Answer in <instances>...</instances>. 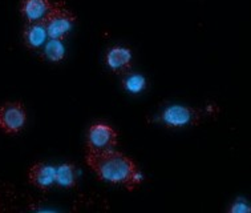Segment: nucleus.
<instances>
[{"mask_svg":"<svg viewBox=\"0 0 251 213\" xmlns=\"http://www.w3.org/2000/svg\"><path fill=\"white\" fill-rule=\"evenodd\" d=\"M250 205L247 204L246 200L239 199L237 201H234L233 205L230 207L228 212L230 213H249L250 212Z\"/></svg>","mask_w":251,"mask_h":213,"instance_id":"ddd939ff","label":"nucleus"},{"mask_svg":"<svg viewBox=\"0 0 251 213\" xmlns=\"http://www.w3.org/2000/svg\"><path fill=\"white\" fill-rule=\"evenodd\" d=\"M56 168L50 164L36 163L28 171V182L41 190H48L56 184Z\"/></svg>","mask_w":251,"mask_h":213,"instance_id":"423d86ee","label":"nucleus"},{"mask_svg":"<svg viewBox=\"0 0 251 213\" xmlns=\"http://www.w3.org/2000/svg\"><path fill=\"white\" fill-rule=\"evenodd\" d=\"M132 51L126 47L114 46L106 52V65L116 73L128 72L132 67Z\"/></svg>","mask_w":251,"mask_h":213,"instance_id":"6e6552de","label":"nucleus"},{"mask_svg":"<svg viewBox=\"0 0 251 213\" xmlns=\"http://www.w3.org/2000/svg\"><path fill=\"white\" fill-rule=\"evenodd\" d=\"M47 33L46 26L43 22H32V23H25L23 30L24 44L29 50H39L46 44Z\"/></svg>","mask_w":251,"mask_h":213,"instance_id":"1a4fd4ad","label":"nucleus"},{"mask_svg":"<svg viewBox=\"0 0 251 213\" xmlns=\"http://www.w3.org/2000/svg\"><path fill=\"white\" fill-rule=\"evenodd\" d=\"M123 86L126 91L136 95L145 90L146 79L140 73H129L124 77Z\"/></svg>","mask_w":251,"mask_h":213,"instance_id":"f8f14e48","label":"nucleus"},{"mask_svg":"<svg viewBox=\"0 0 251 213\" xmlns=\"http://www.w3.org/2000/svg\"><path fill=\"white\" fill-rule=\"evenodd\" d=\"M65 58V46L61 39L50 37L46 44L41 47V59L48 61H61Z\"/></svg>","mask_w":251,"mask_h":213,"instance_id":"9b49d317","label":"nucleus"},{"mask_svg":"<svg viewBox=\"0 0 251 213\" xmlns=\"http://www.w3.org/2000/svg\"><path fill=\"white\" fill-rule=\"evenodd\" d=\"M85 161L101 182L124 185L130 192L142 183V175L138 172L136 163L119 151L112 150L101 153L87 152Z\"/></svg>","mask_w":251,"mask_h":213,"instance_id":"f257e3e1","label":"nucleus"},{"mask_svg":"<svg viewBox=\"0 0 251 213\" xmlns=\"http://www.w3.org/2000/svg\"><path fill=\"white\" fill-rule=\"evenodd\" d=\"M53 7L50 0H22L20 12L25 23L43 22Z\"/></svg>","mask_w":251,"mask_h":213,"instance_id":"0eeeda50","label":"nucleus"},{"mask_svg":"<svg viewBox=\"0 0 251 213\" xmlns=\"http://www.w3.org/2000/svg\"><path fill=\"white\" fill-rule=\"evenodd\" d=\"M27 122V111L20 101H8L0 107V129L8 135H16Z\"/></svg>","mask_w":251,"mask_h":213,"instance_id":"39448f33","label":"nucleus"},{"mask_svg":"<svg viewBox=\"0 0 251 213\" xmlns=\"http://www.w3.org/2000/svg\"><path fill=\"white\" fill-rule=\"evenodd\" d=\"M201 118L200 109L178 104L166 107L161 114V122L168 128L194 127L200 124Z\"/></svg>","mask_w":251,"mask_h":213,"instance_id":"20e7f679","label":"nucleus"},{"mask_svg":"<svg viewBox=\"0 0 251 213\" xmlns=\"http://www.w3.org/2000/svg\"><path fill=\"white\" fill-rule=\"evenodd\" d=\"M119 135L113 127L105 122H96L91 125L87 135L88 153H101L116 148Z\"/></svg>","mask_w":251,"mask_h":213,"instance_id":"7ed1b4c3","label":"nucleus"},{"mask_svg":"<svg viewBox=\"0 0 251 213\" xmlns=\"http://www.w3.org/2000/svg\"><path fill=\"white\" fill-rule=\"evenodd\" d=\"M43 23L46 26L48 37L64 40L76 23V15L67 7L64 1H56Z\"/></svg>","mask_w":251,"mask_h":213,"instance_id":"f03ea898","label":"nucleus"},{"mask_svg":"<svg viewBox=\"0 0 251 213\" xmlns=\"http://www.w3.org/2000/svg\"><path fill=\"white\" fill-rule=\"evenodd\" d=\"M56 184L67 189L75 188L77 185V175H76V167L72 163H64L56 168L55 173Z\"/></svg>","mask_w":251,"mask_h":213,"instance_id":"9d476101","label":"nucleus"}]
</instances>
